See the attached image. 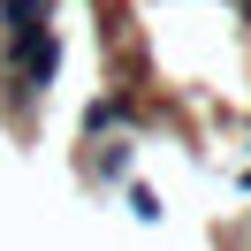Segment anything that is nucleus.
I'll use <instances>...</instances> for the list:
<instances>
[{"mask_svg": "<svg viewBox=\"0 0 251 251\" xmlns=\"http://www.w3.org/2000/svg\"><path fill=\"white\" fill-rule=\"evenodd\" d=\"M8 61H16V84H38V92H46L53 61H61V38H53V31H31V38H8Z\"/></svg>", "mask_w": 251, "mask_h": 251, "instance_id": "f257e3e1", "label": "nucleus"}, {"mask_svg": "<svg viewBox=\"0 0 251 251\" xmlns=\"http://www.w3.org/2000/svg\"><path fill=\"white\" fill-rule=\"evenodd\" d=\"M122 122H129V99H92V114H84L92 137H99V129H122Z\"/></svg>", "mask_w": 251, "mask_h": 251, "instance_id": "f03ea898", "label": "nucleus"}, {"mask_svg": "<svg viewBox=\"0 0 251 251\" xmlns=\"http://www.w3.org/2000/svg\"><path fill=\"white\" fill-rule=\"evenodd\" d=\"M244 16H251V0H244Z\"/></svg>", "mask_w": 251, "mask_h": 251, "instance_id": "7ed1b4c3", "label": "nucleus"}]
</instances>
